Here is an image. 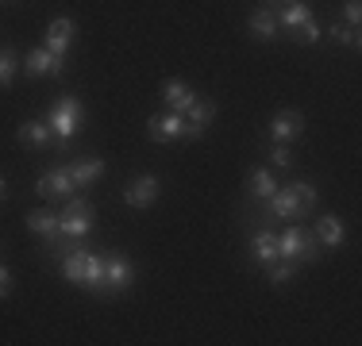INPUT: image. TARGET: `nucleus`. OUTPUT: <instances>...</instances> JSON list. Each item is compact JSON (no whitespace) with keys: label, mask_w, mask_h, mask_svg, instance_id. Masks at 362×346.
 Instances as JSON below:
<instances>
[{"label":"nucleus","mask_w":362,"mask_h":346,"mask_svg":"<svg viewBox=\"0 0 362 346\" xmlns=\"http://www.w3.org/2000/svg\"><path fill=\"white\" fill-rule=\"evenodd\" d=\"M201 135H204V127L193 124V119H185V131H181V138H201Z\"/></svg>","instance_id":"31"},{"label":"nucleus","mask_w":362,"mask_h":346,"mask_svg":"<svg viewBox=\"0 0 362 346\" xmlns=\"http://www.w3.org/2000/svg\"><path fill=\"white\" fill-rule=\"evenodd\" d=\"M251 254H255V262L258 266H270L274 258H278V235L274 231H255V239H251Z\"/></svg>","instance_id":"16"},{"label":"nucleus","mask_w":362,"mask_h":346,"mask_svg":"<svg viewBox=\"0 0 362 346\" xmlns=\"http://www.w3.org/2000/svg\"><path fill=\"white\" fill-rule=\"evenodd\" d=\"M293 39H297V42H308V47H313V42H320V23H316V20H305L300 28H293Z\"/></svg>","instance_id":"27"},{"label":"nucleus","mask_w":362,"mask_h":346,"mask_svg":"<svg viewBox=\"0 0 362 346\" xmlns=\"http://www.w3.org/2000/svg\"><path fill=\"white\" fill-rule=\"evenodd\" d=\"M181 131H185V116L181 112H154L151 124H146V135L154 138V143H174V138H181Z\"/></svg>","instance_id":"5"},{"label":"nucleus","mask_w":362,"mask_h":346,"mask_svg":"<svg viewBox=\"0 0 362 346\" xmlns=\"http://www.w3.org/2000/svg\"><path fill=\"white\" fill-rule=\"evenodd\" d=\"M158 193H162V181L154 177V173H143V177H135L132 185L124 189V204L127 208H151L158 201Z\"/></svg>","instance_id":"7"},{"label":"nucleus","mask_w":362,"mask_h":346,"mask_svg":"<svg viewBox=\"0 0 362 346\" xmlns=\"http://www.w3.org/2000/svg\"><path fill=\"white\" fill-rule=\"evenodd\" d=\"M85 266H89V250H70L62 258V277L70 285H81L85 281Z\"/></svg>","instance_id":"19"},{"label":"nucleus","mask_w":362,"mask_h":346,"mask_svg":"<svg viewBox=\"0 0 362 346\" xmlns=\"http://www.w3.org/2000/svg\"><path fill=\"white\" fill-rule=\"evenodd\" d=\"M300 131H305V116H300L297 108H286V112H278V116L270 119V138L274 143H289V138H297Z\"/></svg>","instance_id":"11"},{"label":"nucleus","mask_w":362,"mask_h":346,"mask_svg":"<svg viewBox=\"0 0 362 346\" xmlns=\"http://www.w3.org/2000/svg\"><path fill=\"white\" fill-rule=\"evenodd\" d=\"M50 131H54L58 143H70L77 135V127H81V100L77 97H62L50 104V116H47Z\"/></svg>","instance_id":"3"},{"label":"nucleus","mask_w":362,"mask_h":346,"mask_svg":"<svg viewBox=\"0 0 362 346\" xmlns=\"http://www.w3.org/2000/svg\"><path fill=\"white\" fill-rule=\"evenodd\" d=\"M313 235H316V242H320V246H343V239H347V227H343L335 215H324V220H316Z\"/></svg>","instance_id":"15"},{"label":"nucleus","mask_w":362,"mask_h":346,"mask_svg":"<svg viewBox=\"0 0 362 346\" xmlns=\"http://www.w3.org/2000/svg\"><path fill=\"white\" fill-rule=\"evenodd\" d=\"M293 273H297V262H286V258H274V262L266 266V277H270L274 285H286V281H293Z\"/></svg>","instance_id":"24"},{"label":"nucleus","mask_w":362,"mask_h":346,"mask_svg":"<svg viewBox=\"0 0 362 346\" xmlns=\"http://www.w3.org/2000/svg\"><path fill=\"white\" fill-rule=\"evenodd\" d=\"M327 35H332L335 42H339V47H358V28H347V23H332V28H327Z\"/></svg>","instance_id":"26"},{"label":"nucleus","mask_w":362,"mask_h":346,"mask_svg":"<svg viewBox=\"0 0 362 346\" xmlns=\"http://www.w3.org/2000/svg\"><path fill=\"white\" fill-rule=\"evenodd\" d=\"M185 119H193V124L209 127L212 119H216V104H212V100H193V104L185 108Z\"/></svg>","instance_id":"23"},{"label":"nucleus","mask_w":362,"mask_h":346,"mask_svg":"<svg viewBox=\"0 0 362 346\" xmlns=\"http://www.w3.org/2000/svg\"><path fill=\"white\" fill-rule=\"evenodd\" d=\"M316 185L313 181H293L289 189H281V193H274L262 208V215H278V220H300V215H308V208H316Z\"/></svg>","instance_id":"1"},{"label":"nucleus","mask_w":362,"mask_h":346,"mask_svg":"<svg viewBox=\"0 0 362 346\" xmlns=\"http://www.w3.org/2000/svg\"><path fill=\"white\" fill-rule=\"evenodd\" d=\"M70 169V177H74V185H93V181H100L105 177V162L100 158H81V162H74V166H66Z\"/></svg>","instance_id":"17"},{"label":"nucleus","mask_w":362,"mask_h":346,"mask_svg":"<svg viewBox=\"0 0 362 346\" xmlns=\"http://www.w3.org/2000/svg\"><path fill=\"white\" fill-rule=\"evenodd\" d=\"M305 20H313V12H308V4H300V0H289V4L281 8V16H278V28L293 31V28H300Z\"/></svg>","instance_id":"21"},{"label":"nucleus","mask_w":362,"mask_h":346,"mask_svg":"<svg viewBox=\"0 0 362 346\" xmlns=\"http://www.w3.org/2000/svg\"><path fill=\"white\" fill-rule=\"evenodd\" d=\"M343 16H347V28H358V20H362V4H358V0H347Z\"/></svg>","instance_id":"29"},{"label":"nucleus","mask_w":362,"mask_h":346,"mask_svg":"<svg viewBox=\"0 0 362 346\" xmlns=\"http://www.w3.org/2000/svg\"><path fill=\"white\" fill-rule=\"evenodd\" d=\"M16 50L12 47H0V89H8V85L16 81Z\"/></svg>","instance_id":"25"},{"label":"nucleus","mask_w":362,"mask_h":346,"mask_svg":"<svg viewBox=\"0 0 362 346\" xmlns=\"http://www.w3.org/2000/svg\"><path fill=\"white\" fill-rule=\"evenodd\" d=\"M162 100H166V108H170V112H181V116H185V108L197 100V93L189 89L185 81H177V77H170V81L162 85Z\"/></svg>","instance_id":"13"},{"label":"nucleus","mask_w":362,"mask_h":346,"mask_svg":"<svg viewBox=\"0 0 362 346\" xmlns=\"http://www.w3.org/2000/svg\"><path fill=\"white\" fill-rule=\"evenodd\" d=\"M12 297V273H8V266H0V300Z\"/></svg>","instance_id":"30"},{"label":"nucleus","mask_w":362,"mask_h":346,"mask_svg":"<svg viewBox=\"0 0 362 346\" xmlns=\"http://www.w3.org/2000/svg\"><path fill=\"white\" fill-rule=\"evenodd\" d=\"M85 289L93 297H100V285H105V254H89V266H85Z\"/></svg>","instance_id":"22"},{"label":"nucleus","mask_w":362,"mask_h":346,"mask_svg":"<svg viewBox=\"0 0 362 346\" xmlns=\"http://www.w3.org/2000/svg\"><path fill=\"white\" fill-rule=\"evenodd\" d=\"M23 69H28L31 77H62L66 73V58H58V54H50L47 47H39V50H31V54H28Z\"/></svg>","instance_id":"10"},{"label":"nucleus","mask_w":362,"mask_h":346,"mask_svg":"<svg viewBox=\"0 0 362 346\" xmlns=\"http://www.w3.org/2000/svg\"><path fill=\"white\" fill-rule=\"evenodd\" d=\"M50 138H54V131H50L47 119H28V124L20 127V143L23 146H50Z\"/></svg>","instance_id":"18"},{"label":"nucleus","mask_w":362,"mask_h":346,"mask_svg":"<svg viewBox=\"0 0 362 346\" xmlns=\"http://www.w3.org/2000/svg\"><path fill=\"white\" fill-rule=\"evenodd\" d=\"M4 196H8V181L0 177V201H4Z\"/></svg>","instance_id":"32"},{"label":"nucleus","mask_w":362,"mask_h":346,"mask_svg":"<svg viewBox=\"0 0 362 346\" xmlns=\"http://www.w3.org/2000/svg\"><path fill=\"white\" fill-rule=\"evenodd\" d=\"M247 31L255 35V39H274L278 35V12H274L270 4H262V8H255L251 12V23H247Z\"/></svg>","instance_id":"14"},{"label":"nucleus","mask_w":362,"mask_h":346,"mask_svg":"<svg viewBox=\"0 0 362 346\" xmlns=\"http://www.w3.org/2000/svg\"><path fill=\"white\" fill-rule=\"evenodd\" d=\"M320 254V250H316V235L313 231H305V227H297V223H293V227H286L278 235V258H286V262H313V258Z\"/></svg>","instance_id":"2"},{"label":"nucleus","mask_w":362,"mask_h":346,"mask_svg":"<svg viewBox=\"0 0 362 346\" xmlns=\"http://www.w3.org/2000/svg\"><path fill=\"white\" fill-rule=\"evenodd\" d=\"M270 162H274L278 169H289V166H293V154H289L281 143H274V146H270Z\"/></svg>","instance_id":"28"},{"label":"nucleus","mask_w":362,"mask_h":346,"mask_svg":"<svg viewBox=\"0 0 362 346\" xmlns=\"http://www.w3.org/2000/svg\"><path fill=\"white\" fill-rule=\"evenodd\" d=\"M247 193H251L255 204H266L274 193H278V181H274V173L266 169V166L251 169V177H247Z\"/></svg>","instance_id":"12"},{"label":"nucleus","mask_w":362,"mask_h":346,"mask_svg":"<svg viewBox=\"0 0 362 346\" xmlns=\"http://www.w3.org/2000/svg\"><path fill=\"white\" fill-rule=\"evenodd\" d=\"M28 231L42 235L47 246H58V242H62V220H58V212H47V208L28 212Z\"/></svg>","instance_id":"9"},{"label":"nucleus","mask_w":362,"mask_h":346,"mask_svg":"<svg viewBox=\"0 0 362 346\" xmlns=\"http://www.w3.org/2000/svg\"><path fill=\"white\" fill-rule=\"evenodd\" d=\"M74 35H77V23L70 20V16H58V20H50V28H47V42H42V47H47L50 54L66 58V54H70Z\"/></svg>","instance_id":"8"},{"label":"nucleus","mask_w":362,"mask_h":346,"mask_svg":"<svg viewBox=\"0 0 362 346\" xmlns=\"http://www.w3.org/2000/svg\"><path fill=\"white\" fill-rule=\"evenodd\" d=\"M58 220H62V239L70 242H81L93 231V215H58Z\"/></svg>","instance_id":"20"},{"label":"nucleus","mask_w":362,"mask_h":346,"mask_svg":"<svg viewBox=\"0 0 362 346\" xmlns=\"http://www.w3.org/2000/svg\"><path fill=\"white\" fill-rule=\"evenodd\" d=\"M135 281V266L119 254H105V285H100V300H112L119 292H127Z\"/></svg>","instance_id":"4"},{"label":"nucleus","mask_w":362,"mask_h":346,"mask_svg":"<svg viewBox=\"0 0 362 346\" xmlns=\"http://www.w3.org/2000/svg\"><path fill=\"white\" fill-rule=\"evenodd\" d=\"M39 196H47V201H66V196H74V177H70V169L66 166H54V169H47L39 177Z\"/></svg>","instance_id":"6"}]
</instances>
